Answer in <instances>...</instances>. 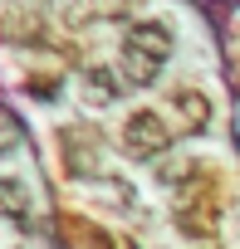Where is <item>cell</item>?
I'll return each instance as SVG.
<instances>
[{"label":"cell","mask_w":240,"mask_h":249,"mask_svg":"<svg viewBox=\"0 0 240 249\" xmlns=\"http://www.w3.org/2000/svg\"><path fill=\"white\" fill-rule=\"evenodd\" d=\"M167 142H172V127H167V122L157 117V112H133L128 122H123V147L133 152V157H157V152H167Z\"/></svg>","instance_id":"cell-1"},{"label":"cell","mask_w":240,"mask_h":249,"mask_svg":"<svg viewBox=\"0 0 240 249\" xmlns=\"http://www.w3.org/2000/svg\"><path fill=\"white\" fill-rule=\"evenodd\" d=\"M128 44L142 49V54H152L157 64H167V54H172V30L157 25V20H147V25H133V30H128Z\"/></svg>","instance_id":"cell-2"},{"label":"cell","mask_w":240,"mask_h":249,"mask_svg":"<svg viewBox=\"0 0 240 249\" xmlns=\"http://www.w3.org/2000/svg\"><path fill=\"white\" fill-rule=\"evenodd\" d=\"M172 107L186 117V127H191V132H201L206 122H211V103H206L201 88H177V93H172Z\"/></svg>","instance_id":"cell-3"},{"label":"cell","mask_w":240,"mask_h":249,"mask_svg":"<svg viewBox=\"0 0 240 249\" xmlns=\"http://www.w3.org/2000/svg\"><path fill=\"white\" fill-rule=\"evenodd\" d=\"M83 93H88V103H113L118 98V73L108 69V64H93V69H83Z\"/></svg>","instance_id":"cell-4"},{"label":"cell","mask_w":240,"mask_h":249,"mask_svg":"<svg viewBox=\"0 0 240 249\" xmlns=\"http://www.w3.org/2000/svg\"><path fill=\"white\" fill-rule=\"evenodd\" d=\"M157 69H162V64H157L152 54H142V49L123 44V78H128V83H152V78H157Z\"/></svg>","instance_id":"cell-5"},{"label":"cell","mask_w":240,"mask_h":249,"mask_svg":"<svg viewBox=\"0 0 240 249\" xmlns=\"http://www.w3.org/2000/svg\"><path fill=\"white\" fill-rule=\"evenodd\" d=\"M25 210H30V196H25V186H20V181H10V176H0V215L25 220Z\"/></svg>","instance_id":"cell-6"},{"label":"cell","mask_w":240,"mask_h":249,"mask_svg":"<svg viewBox=\"0 0 240 249\" xmlns=\"http://www.w3.org/2000/svg\"><path fill=\"white\" fill-rule=\"evenodd\" d=\"M15 147H20V122L0 107V152H15Z\"/></svg>","instance_id":"cell-7"}]
</instances>
